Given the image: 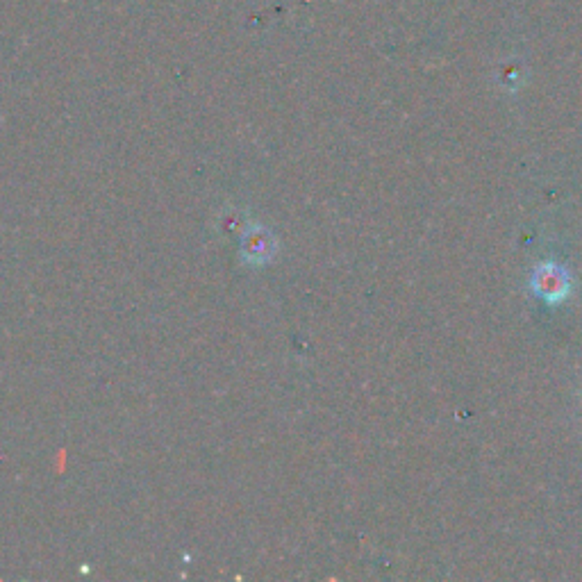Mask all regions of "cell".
Instances as JSON below:
<instances>
[{"label":"cell","mask_w":582,"mask_h":582,"mask_svg":"<svg viewBox=\"0 0 582 582\" xmlns=\"http://www.w3.org/2000/svg\"><path fill=\"white\" fill-rule=\"evenodd\" d=\"M532 289L539 298H544L546 303H560L569 296L571 291V278L569 273L555 262L539 264L535 273H532Z\"/></svg>","instance_id":"cell-1"},{"label":"cell","mask_w":582,"mask_h":582,"mask_svg":"<svg viewBox=\"0 0 582 582\" xmlns=\"http://www.w3.org/2000/svg\"><path fill=\"white\" fill-rule=\"evenodd\" d=\"M276 253V237L262 226H251L241 237V255L248 264H264Z\"/></svg>","instance_id":"cell-2"}]
</instances>
